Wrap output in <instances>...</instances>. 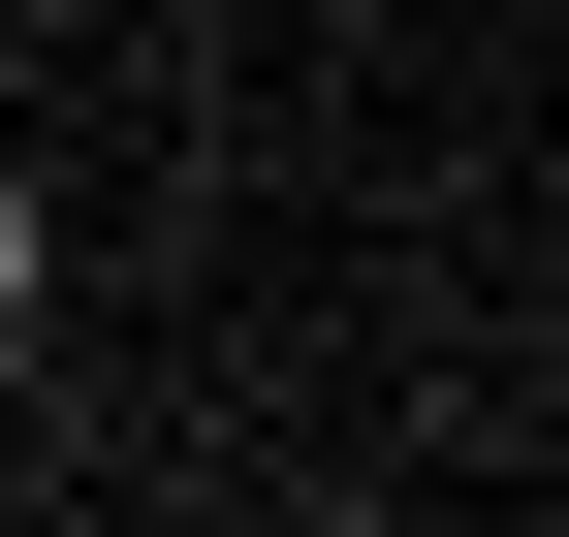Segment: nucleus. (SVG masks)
Returning <instances> with one entry per match:
<instances>
[{
    "label": "nucleus",
    "instance_id": "nucleus-1",
    "mask_svg": "<svg viewBox=\"0 0 569 537\" xmlns=\"http://www.w3.org/2000/svg\"><path fill=\"white\" fill-rule=\"evenodd\" d=\"M32 316H63V222H32V159H0V348H32Z\"/></svg>",
    "mask_w": 569,
    "mask_h": 537
}]
</instances>
